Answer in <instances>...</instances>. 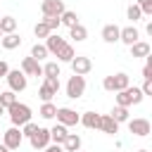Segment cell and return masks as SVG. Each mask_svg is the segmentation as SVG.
<instances>
[{"label":"cell","mask_w":152,"mask_h":152,"mask_svg":"<svg viewBox=\"0 0 152 152\" xmlns=\"http://www.w3.org/2000/svg\"><path fill=\"white\" fill-rule=\"evenodd\" d=\"M142 97H145V95H142V90H140V88H135V86L131 88V86H128V88L119 90V95H116V104L128 109L131 104H140V102H142Z\"/></svg>","instance_id":"6da1fadb"},{"label":"cell","mask_w":152,"mask_h":152,"mask_svg":"<svg viewBox=\"0 0 152 152\" xmlns=\"http://www.w3.org/2000/svg\"><path fill=\"white\" fill-rule=\"evenodd\" d=\"M7 112H10V119L14 126H24L31 121V107L24 102H14L12 107H7Z\"/></svg>","instance_id":"7a4b0ae2"},{"label":"cell","mask_w":152,"mask_h":152,"mask_svg":"<svg viewBox=\"0 0 152 152\" xmlns=\"http://www.w3.org/2000/svg\"><path fill=\"white\" fill-rule=\"evenodd\" d=\"M131 86V81H128V74H114V76H107L104 81H102V88L104 90H112V93H119V90H124V88H128Z\"/></svg>","instance_id":"3957f363"},{"label":"cell","mask_w":152,"mask_h":152,"mask_svg":"<svg viewBox=\"0 0 152 152\" xmlns=\"http://www.w3.org/2000/svg\"><path fill=\"white\" fill-rule=\"evenodd\" d=\"M83 90H86V78L78 76V74H74V76L66 81V95H69L71 100H76V97L83 95Z\"/></svg>","instance_id":"277c9868"},{"label":"cell","mask_w":152,"mask_h":152,"mask_svg":"<svg viewBox=\"0 0 152 152\" xmlns=\"http://www.w3.org/2000/svg\"><path fill=\"white\" fill-rule=\"evenodd\" d=\"M7 83H10V90L12 93H19V90H24L26 88V74L24 71H19V69H14V71H7Z\"/></svg>","instance_id":"5b68a950"},{"label":"cell","mask_w":152,"mask_h":152,"mask_svg":"<svg viewBox=\"0 0 152 152\" xmlns=\"http://www.w3.org/2000/svg\"><path fill=\"white\" fill-rule=\"evenodd\" d=\"M28 140H31V147H33V150H45V147L50 145V131H48V128H40V126H38V128L33 131V135H31Z\"/></svg>","instance_id":"8992f818"},{"label":"cell","mask_w":152,"mask_h":152,"mask_svg":"<svg viewBox=\"0 0 152 152\" xmlns=\"http://www.w3.org/2000/svg\"><path fill=\"white\" fill-rule=\"evenodd\" d=\"M55 116H57V121H59L62 126H76V124L81 121V116H78L74 109H69V107H59Z\"/></svg>","instance_id":"52a82bcc"},{"label":"cell","mask_w":152,"mask_h":152,"mask_svg":"<svg viewBox=\"0 0 152 152\" xmlns=\"http://www.w3.org/2000/svg\"><path fill=\"white\" fill-rule=\"evenodd\" d=\"M40 10H43V17H62L64 2L62 0H43Z\"/></svg>","instance_id":"ba28073f"},{"label":"cell","mask_w":152,"mask_h":152,"mask_svg":"<svg viewBox=\"0 0 152 152\" xmlns=\"http://www.w3.org/2000/svg\"><path fill=\"white\" fill-rule=\"evenodd\" d=\"M128 131L133 133V135H138V138H145V135H150V121L147 119H131L128 121Z\"/></svg>","instance_id":"9c48e42d"},{"label":"cell","mask_w":152,"mask_h":152,"mask_svg":"<svg viewBox=\"0 0 152 152\" xmlns=\"http://www.w3.org/2000/svg\"><path fill=\"white\" fill-rule=\"evenodd\" d=\"M21 140H24V135H21V131L17 128V126H12V128H7L5 131V147L7 150H17L19 145H21Z\"/></svg>","instance_id":"30bf717a"},{"label":"cell","mask_w":152,"mask_h":152,"mask_svg":"<svg viewBox=\"0 0 152 152\" xmlns=\"http://www.w3.org/2000/svg\"><path fill=\"white\" fill-rule=\"evenodd\" d=\"M69 64H71L74 74H78V76H86V74H88V71L93 69V62H90L88 57H81V55H76V57H74V59H71Z\"/></svg>","instance_id":"8fae6325"},{"label":"cell","mask_w":152,"mask_h":152,"mask_svg":"<svg viewBox=\"0 0 152 152\" xmlns=\"http://www.w3.org/2000/svg\"><path fill=\"white\" fill-rule=\"evenodd\" d=\"M64 45H66V40L59 38L57 33H50V36L45 38V48H48V52H52V55H59V52L64 50Z\"/></svg>","instance_id":"7c38bea8"},{"label":"cell","mask_w":152,"mask_h":152,"mask_svg":"<svg viewBox=\"0 0 152 152\" xmlns=\"http://www.w3.org/2000/svg\"><path fill=\"white\" fill-rule=\"evenodd\" d=\"M21 71H24L26 76H40V74H43V66H40V62H36L33 57H24V59H21Z\"/></svg>","instance_id":"4fadbf2b"},{"label":"cell","mask_w":152,"mask_h":152,"mask_svg":"<svg viewBox=\"0 0 152 152\" xmlns=\"http://www.w3.org/2000/svg\"><path fill=\"white\" fill-rule=\"evenodd\" d=\"M119 40H121V43H126V45L131 48L133 43H138V40H140V33H138V28H135V26H126V28H121V31H119Z\"/></svg>","instance_id":"5bb4252c"},{"label":"cell","mask_w":152,"mask_h":152,"mask_svg":"<svg viewBox=\"0 0 152 152\" xmlns=\"http://www.w3.org/2000/svg\"><path fill=\"white\" fill-rule=\"evenodd\" d=\"M119 26L116 24H107L104 28H102V40H107V43H116L119 40Z\"/></svg>","instance_id":"9a60e30c"},{"label":"cell","mask_w":152,"mask_h":152,"mask_svg":"<svg viewBox=\"0 0 152 152\" xmlns=\"http://www.w3.org/2000/svg\"><path fill=\"white\" fill-rule=\"evenodd\" d=\"M100 131H104V133H112V135H114V133L119 131V124H116L109 114H104V116H100Z\"/></svg>","instance_id":"2e32d148"},{"label":"cell","mask_w":152,"mask_h":152,"mask_svg":"<svg viewBox=\"0 0 152 152\" xmlns=\"http://www.w3.org/2000/svg\"><path fill=\"white\" fill-rule=\"evenodd\" d=\"M0 43H2L5 50H14V48L21 45V36H17V33H7V36L0 38Z\"/></svg>","instance_id":"e0dca14e"},{"label":"cell","mask_w":152,"mask_h":152,"mask_svg":"<svg viewBox=\"0 0 152 152\" xmlns=\"http://www.w3.org/2000/svg\"><path fill=\"white\" fill-rule=\"evenodd\" d=\"M147 55H150V43L138 40L131 45V57H147Z\"/></svg>","instance_id":"ac0fdd59"},{"label":"cell","mask_w":152,"mask_h":152,"mask_svg":"<svg viewBox=\"0 0 152 152\" xmlns=\"http://www.w3.org/2000/svg\"><path fill=\"white\" fill-rule=\"evenodd\" d=\"M81 124H83L86 128H100V114H95V112H86V114L81 116Z\"/></svg>","instance_id":"d6986e66"},{"label":"cell","mask_w":152,"mask_h":152,"mask_svg":"<svg viewBox=\"0 0 152 152\" xmlns=\"http://www.w3.org/2000/svg\"><path fill=\"white\" fill-rule=\"evenodd\" d=\"M64 138H66V126L57 124V126H52V128H50V140H55L57 145H62V142H64Z\"/></svg>","instance_id":"ffe728a7"},{"label":"cell","mask_w":152,"mask_h":152,"mask_svg":"<svg viewBox=\"0 0 152 152\" xmlns=\"http://www.w3.org/2000/svg\"><path fill=\"white\" fill-rule=\"evenodd\" d=\"M62 145H64V150H66V152H76V150L81 147V138H78L76 133H66V138H64V142H62Z\"/></svg>","instance_id":"44dd1931"},{"label":"cell","mask_w":152,"mask_h":152,"mask_svg":"<svg viewBox=\"0 0 152 152\" xmlns=\"http://www.w3.org/2000/svg\"><path fill=\"white\" fill-rule=\"evenodd\" d=\"M14 28H17V19L14 17H0V31H2V36L14 33Z\"/></svg>","instance_id":"7402d4cb"},{"label":"cell","mask_w":152,"mask_h":152,"mask_svg":"<svg viewBox=\"0 0 152 152\" xmlns=\"http://www.w3.org/2000/svg\"><path fill=\"white\" fill-rule=\"evenodd\" d=\"M59 24H64V26H76L78 24V17H76V12H69V10H64L62 12V17H59Z\"/></svg>","instance_id":"603a6c76"},{"label":"cell","mask_w":152,"mask_h":152,"mask_svg":"<svg viewBox=\"0 0 152 152\" xmlns=\"http://www.w3.org/2000/svg\"><path fill=\"white\" fill-rule=\"evenodd\" d=\"M109 116H112V119H114L116 124H121V121H128V109H126V107H119V104H116V107L112 109V114H109Z\"/></svg>","instance_id":"cb8c5ba5"},{"label":"cell","mask_w":152,"mask_h":152,"mask_svg":"<svg viewBox=\"0 0 152 152\" xmlns=\"http://www.w3.org/2000/svg\"><path fill=\"white\" fill-rule=\"evenodd\" d=\"M69 31H71V38H74V40H86V38H88V31H86V26H81V24L71 26Z\"/></svg>","instance_id":"d4e9b609"},{"label":"cell","mask_w":152,"mask_h":152,"mask_svg":"<svg viewBox=\"0 0 152 152\" xmlns=\"http://www.w3.org/2000/svg\"><path fill=\"white\" fill-rule=\"evenodd\" d=\"M48 55H50V52H48V48H45V45H38V43H36V45L31 48V57H33L36 62H40V59H43V57H48Z\"/></svg>","instance_id":"484cf974"},{"label":"cell","mask_w":152,"mask_h":152,"mask_svg":"<svg viewBox=\"0 0 152 152\" xmlns=\"http://www.w3.org/2000/svg\"><path fill=\"white\" fill-rule=\"evenodd\" d=\"M57 114V107L52 104V102H43V107H40V116L43 119H52Z\"/></svg>","instance_id":"4316f807"},{"label":"cell","mask_w":152,"mask_h":152,"mask_svg":"<svg viewBox=\"0 0 152 152\" xmlns=\"http://www.w3.org/2000/svg\"><path fill=\"white\" fill-rule=\"evenodd\" d=\"M14 102H17V97H14V93H12V90H5V93H0V104H2L5 109H7V107H12Z\"/></svg>","instance_id":"83f0119b"},{"label":"cell","mask_w":152,"mask_h":152,"mask_svg":"<svg viewBox=\"0 0 152 152\" xmlns=\"http://www.w3.org/2000/svg\"><path fill=\"white\" fill-rule=\"evenodd\" d=\"M74 57H76V55H74V48H71L69 43H66V45H64V50L57 55V59H62V62H71Z\"/></svg>","instance_id":"f1b7e54d"},{"label":"cell","mask_w":152,"mask_h":152,"mask_svg":"<svg viewBox=\"0 0 152 152\" xmlns=\"http://www.w3.org/2000/svg\"><path fill=\"white\" fill-rule=\"evenodd\" d=\"M43 74H45V76H57V78H59V66H57V62H48V64L43 66Z\"/></svg>","instance_id":"f546056e"},{"label":"cell","mask_w":152,"mask_h":152,"mask_svg":"<svg viewBox=\"0 0 152 152\" xmlns=\"http://www.w3.org/2000/svg\"><path fill=\"white\" fill-rule=\"evenodd\" d=\"M33 33H36L38 38H48V36H50V28L45 26V21H38L36 28H33Z\"/></svg>","instance_id":"4dcf8cb0"},{"label":"cell","mask_w":152,"mask_h":152,"mask_svg":"<svg viewBox=\"0 0 152 152\" xmlns=\"http://www.w3.org/2000/svg\"><path fill=\"white\" fill-rule=\"evenodd\" d=\"M38 95H40V100H43V102H50V100H52V97H55L57 93H55V90H50L48 86H40V90H38Z\"/></svg>","instance_id":"1f68e13d"},{"label":"cell","mask_w":152,"mask_h":152,"mask_svg":"<svg viewBox=\"0 0 152 152\" xmlns=\"http://www.w3.org/2000/svg\"><path fill=\"white\" fill-rule=\"evenodd\" d=\"M135 5L140 7V12H142L145 17H150V14H152V0H138Z\"/></svg>","instance_id":"d6a6232c"},{"label":"cell","mask_w":152,"mask_h":152,"mask_svg":"<svg viewBox=\"0 0 152 152\" xmlns=\"http://www.w3.org/2000/svg\"><path fill=\"white\" fill-rule=\"evenodd\" d=\"M43 86H48L50 90L57 93V90H59V78H57V76H45V83H43Z\"/></svg>","instance_id":"836d02e7"},{"label":"cell","mask_w":152,"mask_h":152,"mask_svg":"<svg viewBox=\"0 0 152 152\" xmlns=\"http://www.w3.org/2000/svg\"><path fill=\"white\" fill-rule=\"evenodd\" d=\"M140 17H142L140 7H138V5H131V7H128V19H131V21H138Z\"/></svg>","instance_id":"e575fe53"},{"label":"cell","mask_w":152,"mask_h":152,"mask_svg":"<svg viewBox=\"0 0 152 152\" xmlns=\"http://www.w3.org/2000/svg\"><path fill=\"white\" fill-rule=\"evenodd\" d=\"M43 21H45V26H48L50 31H55V28H59V17H45Z\"/></svg>","instance_id":"d590c367"},{"label":"cell","mask_w":152,"mask_h":152,"mask_svg":"<svg viewBox=\"0 0 152 152\" xmlns=\"http://www.w3.org/2000/svg\"><path fill=\"white\" fill-rule=\"evenodd\" d=\"M36 128H38V126H36V124H33V121H28V124H24V131H21V135H28V138H31V135H33V131H36Z\"/></svg>","instance_id":"8d00e7d4"},{"label":"cell","mask_w":152,"mask_h":152,"mask_svg":"<svg viewBox=\"0 0 152 152\" xmlns=\"http://www.w3.org/2000/svg\"><path fill=\"white\" fill-rule=\"evenodd\" d=\"M142 78H145V81H152V69H150V64L142 66Z\"/></svg>","instance_id":"74e56055"},{"label":"cell","mask_w":152,"mask_h":152,"mask_svg":"<svg viewBox=\"0 0 152 152\" xmlns=\"http://www.w3.org/2000/svg\"><path fill=\"white\" fill-rule=\"evenodd\" d=\"M7 71H10L7 62H5V59H0V78H5V76H7Z\"/></svg>","instance_id":"f35d334b"},{"label":"cell","mask_w":152,"mask_h":152,"mask_svg":"<svg viewBox=\"0 0 152 152\" xmlns=\"http://www.w3.org/2000/svg\"><path fill=\"white\" fill-rule=\"evenodd\" d=\"M140 90H142V95H152V81H145V86Z\"/></svg>","instance_id":"ab89813d"},{"label":"cell","mask_w":152,"mask_h":152,"mask_svg":"<svg viewBox=\"0 0 152 152\" xmlns=\"http://www.w3.org/2000/svg\"><path fill=\"white\" fill-rule=\"evenodd\" d=\"M45 152H64V150H62V145H57V142H55V145H48V147H45Z\"/></svg>","instance_id":"60d3db41"},{"label":"cell","mask_w":152,"mask_h":152,"mask_svg":"<svg viewBox=\"0 0 152 152\" xmlns=\"http://www.w3.org/2000/svg\"><path fill=\"white\" fill-rule=\"evenodd\" d=\"M0 152H12V150H7L5 145H0Z\"/></svg>","instance_id":"b9f144b4"},{"label":"cell","mask_w":152,"mask_h":152,"mask_svg":"<svg viewBox=\"0 0 152 152\" xmlns=\"http://www.w3.org/2000/svg\"><path fill=\"white\" fill-rule=\"evenodd\" d=\"M2 114H5V107H2V104H0V116H2Z\"/></svg>","instance_id":"7bdbcfd3"},{"label":"cell","mask_w":152,"mask_h":152,"mask_svg":"<svg viewBox=\"0 0 152 152\" xmlns=\"http://www.w3.org/2000/svg\"><path fill=\"white\" fill-rule=\"evenodd\" d=\"M138 152H150V150H138Z\"/></svg>","instance_id":"ee69618b"},{"label":"cell","mask_w":152,"mask_h":152,"mask_svg":"<svg viewBox=\"0 0 152 152\" xmlns=\"http://www.w3.org/2000/svg\"><path fill=\"white\" fill-rule=\"evenodd\" d=\"M0 38H2V31H0Z\"/></svg>","instance_id":"f6af8a7d"},{"label":"cell","mask_w":152,"mask_h":152,"mask_svg":"<svg viewBox=\"0 0 152 152\" xmlns=\"http://www.w3.org/2000/svg\"><path fill=\"white\" fill-rule=\"evenodd\" d=\"M76 152H78V150H76Z\"/></svg>","instance_id":"bcb514c9"}]
</instances>
